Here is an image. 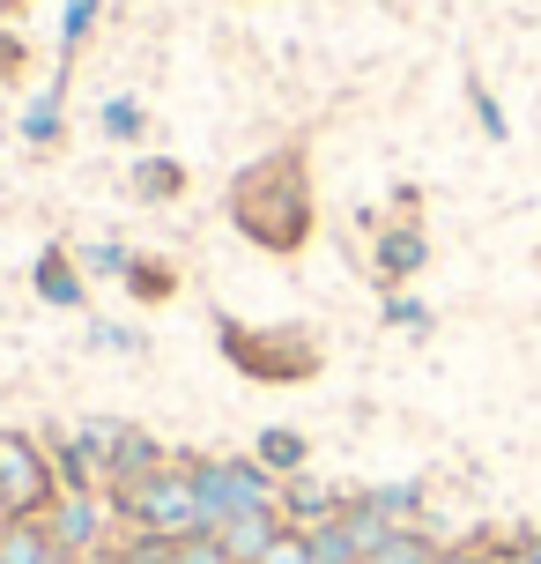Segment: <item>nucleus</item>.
<instances>
[{
  "label": "nucleus",
  "mask_w": 541,
  "mask_h": 564,
  "mask_svg": "<svg viewBox=\"0 0 541 564\" xmlns=\"http://www.w3.org/2000/svg\"><path fill=\"white\" fill-rule=\"evenodd\" d=\"M59 506V468L30 431H0V520H45Z\"/></svg>",
  "instance_id": "nucleus-3"
},
{
  "label": "nucleus",
  "mask_w": 541,
  "mask_h": 564,
  "mask_svg": "<svg viewBox=\"0 0 541 564\" xmlns=\"http://www.w3.org/2000/svg\"><path fill=\"white\" fill-rule=\"evenodd\" d=\"M430 557H438V542H423L416 528H394V535L378 542L364 564H430Z\"/></svg>",
  "instance_id": "nucleus-10"
},
{
  "label": "nucleus",
  "mask_w": 541,
  "mask_h": 564,
  "mask_svg": "<svg viewBox=\"0 0 541 564\" xmlns=\"http://www.w3.org/2000/svg\"><path fill=\"white\" fill-rule=\"evenodd\" d=\"M260 564H312V542H305V528H283V535H275V550H267Z\"/></svg>",
  "instance_id": "nucleus-14"
},
{
  "label": "nucleus",
  "mask_w": 541,
  "mask_h": 564,
  "mask_svg": "<svg viewBox=\"0 0 541 564\" xmlns=\"http://www.w3.org/2000/svg\"><path fill=\"white\" fill-rule=\"evenodd\" d=\"M305 542H312V564H364V550H356L349 528H342V512L319 520V528H305Z\"/></svg>",
  "instance_id": "nucleus-9"
},
{
  "label": "nucleus",
  "mask_w": 541,
  "mask_h": 564,
  "mask_svg": "<svg viewBox=\"0 0 541 564\" xmlns=\"http://www.w3.org/2000/svg\"><path fill=\"white\" fill-rule=\"evenodd\" d=\"M37 290H45V297H59V305H82V282H75V268H67L59 253L37 260Z\"/></svg>",
  "instance_id": "nucleus-11"
},
{
  "label": "nucleus",
  "mask_w": 541,
  "mask_h": 564,
  "mask_svg": "<svg viewBox=\"0 0 541 564\" xmlns=\"http://www.w3.org/2000/svg\"><path fill=\"white\" fill-rule=\"evenodd\" d=\"M112 520L142 528V535H164V542H186V535H208V512H200V490H194V468H156L142 482H112Z\"/></svg>",
  "instance_id": "nucleus-2"
},
{
  "label": "nucleus",
  "mask_w": 541,
  "mask_h": 564,
  "mask_svg": "<svg viewBox=\"0 0 541 564\" xmlns=\"http://www.w3.org/2000/svg\"><path fill=\"white\" fill-rule=\"evenodd\" d=\"M172 564H230V557L216 535H186V542H172Z\"/></svg>",
  "instance_id": "nucleus-13"
},
{
  "label": "nucleus",
  "mask_w": 541,
  "mask_h": 564,
  "mask_svg": "<svg viewBox=\"0 0 541 564\" xmlns=\"http://www.w3.org/2000/svg\"><path fill=\"white\" fill-rule=\"evenodd\" d=\"M230 224L245 230L260 253H305V238H312V224H319L305 141L267 149L260 164H245L238 178H230Z\"/></svg>",
  "instance_id": "nucleus-1"
},
{
  "label": "nucleus",
  "mask_w": 541,
  "mask_h": 564,
  "mask_svg": "<svg viewBox=\"0 0 541 564\" xmlns=\"http://www.w3.org/2000/svg\"><path fill=\"white\" fill-rule=\"evenodd\" d=\"M223 349L253 379H312L319 371V341L305 327H223Z\"/></svg>",
  "instance_id": "nucleus-4"
},
{
  "label": "nucleus",
  "mask_w": 541,
  "mask_h": 564,
  "mask_svg": "<svg viewBox=\"0 0 541 564\" xmlns=\"http://www.w3.org/2000/svg\"><path fill=\"white\" fill-rule=\"evenodd\" d=\"M260 460H275L283 476H297V460H305V438H289V431H267V438H260Z\"/></svg>",
  "instance_id": "nucleus-12"
},
{
  "label": "nucleus",
  "mask_w": 541,
  "mask_h": 564,
  "mask_svg": "<svg viewBox=\"0 0 541 564\" xmlns=\"http://www.w3.org/2000/svg\"><path fill=\"white\" fill-rule=\"evenodd\" d=\"M430 564H497V557H489V550H467V542H460V550H438Z\"/></svg>",
  "instance_id": "nucleus-16"
},
{
  "label": "nucleus",
  "mask_w": 541,
  "mask_h": 564,
  "mask_svg": "<svg viewBox=\"0 0 541 564\" xmlns=\"http://www.w3.org/2000/svg\"><path fill=\"white\" fill-rule=\"evenodd\" d=\"M194 490H200V512H208V535L223 528L230 512L283 506V498H275V482L260 476L253 460H194Z\"/></svg>",
  "instance_id": "nucleus-5"
},
{
  "label": "nucleus",
  "mask_w": 541,
  "mask_h": 564,
  "mask_svg": "<svg viewBox=\"0 0 541 564\" xmlns=\"http://www.w3.org/2000/svg\"><path fill=\"white\" fill-rule=\"evenodd\" d=\"M512 564H541V535H534V528L512 542Z\"/></svg>",
  "instance_id": "nucleus-17"
},
{
  "label": "nucleus",
  "mask_w": 541,
  "mask_h": 564,
  "mask_svg": "<svg viewBox=\"0 0 541 564\" xmlns=\"http://www.w3.org/2000/svg\"><path fill=\"white\" fill-rule=\"evenodd\" d=\"M104 520H112V498L104 490H59V506L45 512V528L67 557H97L104 550Z\"/></svg>",
  "instance_id": "nucleus-6"
},
{
  "label": "nucleus",
  "mask_w": 541,
  "mask_h": 564,
  "mask_svg": "<svg viewBox=\"0 0 541 564\" xmlns=\"http://www.w3.org/2000/svg\"><path fill=\"white\" fill-rule=\"evenodd\" d=\"M59 542L45 520H0V564H53Z\"/></svg>",
  "instance_id": "nucleus-8"
},
{
  "label": "nucleus",
  "mask_w": 541,
  "mask_h": 564,
  "mask_svg": "<svg viewBox=\"0 0 541 564\" xmlns=\"http://www.w3.org/2000/svg\"><path fill=\"white\" fill-rule=\"evenodd\" d=\"M53 564H75V557H67V550H59V557H53Z\"/></svg>",
  "instance_id": "nucleus-18"
},
{
  "label": "nucleus",
  "mask_w": 541,
  "mask_h": 564,
  "mask_svg": "<svg viewBox=\"0 0 541 564\" xmlns=\"http://www.w3.org/2000/svg\"><path fill=\"white\" fill-rule=\"evenodd\" d=\"M178 186H186L178 164H142V194H178Z\"/></svg>",
  "instance_id": "nucleus-15"
},
{
  "label": "nucleus",
  "mask_w": 541,
  "mask_h": 564,
  "mask_svg": "<svg viewBox=\"0 0 541 564\" xmlns=\"http://www.w3.org/2000/svg\"><path fill=\"white\" fill-rule=\"evenodd\" d=\"M283 528H289L283 506H267V512H230L223 528H216V542H223L230 564H260L267 550H275V535H283Z\"/></svg>",
  "instance_id": "nucleus-7"
}]
</instances>
